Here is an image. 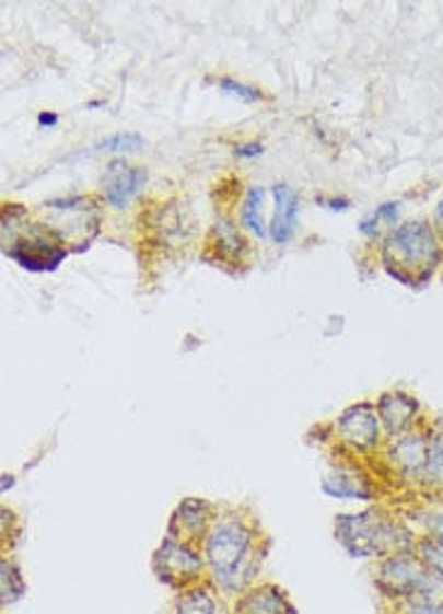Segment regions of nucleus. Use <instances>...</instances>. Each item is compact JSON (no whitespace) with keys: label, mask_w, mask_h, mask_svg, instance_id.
<instances>
[{"label":"nucleus","mask_w":443,"mask_h":614,"mask_svg":"<svg viewBox=\"0 0 443 614\" xmlns=\"http://www.w3.org/2000/svg\"><path fill=\"white\" fill-rule=\"evenodd\" d=\"M207 571L213 588L229 605L231 600L257 583L265 552L259 549L257 534L241 515H219L201 542Z\"/></svg>","instance_id":"f257e3e1"},{"label":"nucleus","mask_w":443,"mask_h":614,"mask_svg":"<svg viewBox=\"0 0 443 614\" xmlns=\"http://www.w3.org/2000/svg\"><path fill=\"white\" fill-rule=\"evenodd\" d=\"M335 537L354 558H385L390 554L415 552V537L395 520L378 510H363L357 515H337Z\"/></svg>","instance_id":"f03ea898"},{"label":"nucleus","mask_w":443,"mask_h":614,"mask_svg":"<svg viewBox=\"0 0 443 614\" xmlns=\"http://www.w3.org/2000/svg\"><path fill=\"white\" fill-rule=\"evenodd\" d=\"M373 583H376L385 605H397V602L443 605V578L431 574L415 552L378 558Z\"/></svg>","instance_id":"7ed1b4c3"},{"label":"nucleus","mask_w":443,"mask_h":614,"mask_svg":"<svg viewBox=\"0 0 443 614\" xmlns=\"http://www.w3.org/2000/svg\"><path fill=\"white\" fill-rule=\"evenodd\" d=\"M441 258L434 231L424 221H412L395 229L383 245V263L403 285L427 282Z\"/></svg>","instance_id":"20e7f679"},{"label":"nucleus","mask_w":443,"mask_h":614,"mask_svg":"<svg viewBox=\"0 0 443 614\" xmlns=\"http://www.w3.org/2000/svg\"><path fill=\"white\" fill-rule=\"evenodd\" d=\"M151 566L155 578L161 580L163 586L173 588L175 593H182V590L195 588L209 580L207 558L201 554V546L179 542L170 537V534L155 549Z\"/></svg>","instance_id":"39448f33"},{"label":"nucleus","mask_w":443,"mask_h":614,"mask_svg":"<svg viewBox=\"0 0 443 614\" xmlns=\"http://www.w3.org/2000/svg\"><path fill=\"white\" fill-rule=\"evenodd\" d=\"M49 233L63 243L88 245L97 233V211L90 199H61L44 205Z\"/></svg>","instance_id":"423d86ee"},{"label":"nucleus","mask_w":443,"mask_h":614,"mask_svg":"<svg viewBox=\"0 0 443 614\" xmlns=\"http://www.w3.org/2000/svg\"><path fill=\"white\" fill-rule=\"evenodd\" d=\"M335 430L339 442L361 454L376 452L385 432L376 404H371V401H361V404H354L339 413Z\"/></svg>","instance_id":"0eeeda50"},{"label":"nucleus","mask_w":443,"mask_h":614,"mask_svg":"<svg viewBox=\"0 0 443 614\" xmlns=\"http://www.w3.org/2000/svg\"><path fill=\"white\" fill-rule=\"evenodd\" d=\"M5 253L22 267L37 273L54 270V267L66 258V251L61 248V243L56 241L54 233L42 231L39 227H32L27 233H22L20 239L10 243Z\"/></svg>","instance_id":"6e6552de"},{"label":"nucleus","mask_w":443,"mask_h":614,"mask_svg":"<svg viewBox=\"0 0 443 614\" xmlns=\"http://www.w3.org/2000/svg\"><path fill=\"white\" fill-rule=\"evenodd\" d=\"M385 456H388L397 476L410 484H422L429 460V435L410 430L400 435V438H393L388 450H385Z\"/></svg>","instance_id":"1a4fd4ad"},{"label":"nucleus","mask_w":443,"mask_h":614,"mask_svg":"<svg viewBox=\"0 0 443 614\" xmlns=\"http://www.w3.org/2000/svg\"><path fill=\"white\" fill-rule=\"evenodd\" d=\"M215 515L213 506L203 498H185L173 512V520H170V537H175L179 542L201 546L207 532L211 530Z\"/></svg>","instance_id":"9d476101"},{"label":"nucleus","mask_w":443,"mask_h":614,"mask_svg":"<svg viewBox=\"0 0 443 614\" xmlns=\"http://www.w3.org/2000/svg\"><path fill=\"white\" fill-rule=\"evenodd\" d=\"M229 614H299V610L281 586L255 583L229 602Z\"/></svg>","instance_id":"9b49d317"},{"label":"nucleus","mask_w":443,"mask_h":614,"mask_svg":"<svg viewBox=\"0 0 443 614\" xmlns=\"http://www.w3.org/2000/svg\"><path fill=\"white\" fill-rule=\"evenodd\" d=\"M378 418L388 438H400V435L415 430L419 418V401L403 391H388L376 401Z\"/></svg>","instance_id":"f8f14e48"},{"label":"nucleus","mask_w":443,"mask_h":614,"mask_svg":"<svg viewBox=\"0 0 443 614\" xmlns=\"http://www.w3.org/2000/svg\"><path fill=\"white\" fill-rule=\"evenodd\" d=\"M148 175L143 167H133L121 161L107 165L105 177H102V187H105V199L117 209L127 207L131 199L141 193Z\"/></svg>","instance_id":"ddd939ff"},{"label":"nucleus","mask_w":443,"mask_h":614,"mask_svg":"<svg viewBox=\"0 0 443 614\" xmlns=\"http://www.w3.org/2000/svg\"><path fill=\"white\" fill-rule=\"evenodd\" d=\"M223 610H229V605H225V600L213 588L211 580H207V583L177 593L170 602L167 614H221Z\"/></svg>","instance_id":"4468645a"},{"label":"nucleus","mask_w":443,"mask_h":614,"mask_svg":"<svg viewBox=\"0 0 443 614\" xmlns=\"http://www.w3.org/2000/svg\"><path fill=\"white\" fill-rule=\"evenodd\" d=\"M275 199H277V205H275L277 209H275V217H271V236H275L277 243H287V241H291L293 231H295L299 199H295L291 189L283 185L275 187Z\"/></svg>","instance_id":"2eb2a0df"},{"label":"nucleus","mask_w":443,"mask_h":614,"mask_svg":"<svg viewBox=\"0 0 443 614\" xmlns=\"http://www.w3.org/2000/svg\"><path fill=\"white\" fill-rule=\"evenodd\" d=\"M323 490L329 498H345V500H369L373 496V490L369 486V482L359 474H349V472H339L335 476H327L323 482Z\"/></svg>","instance_id":"dca6fc26"},{"label":"nucleus","mask_w":443,"mask_h":614,"mask_svg":"<svg viewBox=\"0 0 443 614\" xmlns=\"http://www.w3.org/2000/svg\"><path fill=\"white\" fill-rule=\"evenodd\" d=\"M27 583H25V576H22L20 566L13 561V558H3V564H0V602H3V607L8 605H15L18 600H22L25 595Z\"/></svg>","instance_id":"f3484780"},{"label":"nucleus","mask_w":443,"mask_h":614,"mask_svg":"<svg viewBox=\"0 0 443 614\" xmlns=\"http://www.w3.org/2000/svg\"><path fill=\"white\" fill-rule=\"evenodd\" d=\"M243 223L255 233V236H267V221H265V189H249V195L243 205Z\"/></svg>","instance_id":"a211bd4d"},{"label":"nucleus","mask_w":443,"mask_h":614,"mask_svg":"<svg viewBox=\"0 0 443 614\" xmlns=\"http://www.w3.org/2000/svg\"><path fill=\"white\" fill-rule=\"evenodd\" d=\"M427 488H441L443 486V435L434 432L429 435V460L422 476V484Z\"/></svg>","instance_id":"6ab92c4d"},{"label":"nucleus","mask_w":443,"mask_h":614,"mask_svg":"<svg viewBox=\"0 0 443 614\" xmlns=\"http://www.w3.org/2000/svg\"><path fill=\"white\" fill-rule=\"evenodd\" d=\"M415 554L419 556L431 574H436L439 578H443V546L431 542V540H419L415 546Z\"/></svg>","instance_id":"aec40b11"},{"label":"nucleus","mask_w":443,"mask_h":614,"mask_svg":"<svg viewBox=\"0 0 443 614\" xmlns=\"http://www.w3.org/2000/svg\"><path fill=\"white\" fill-rule=\"evenodd\" d=\"M215 239H219L221 253L223 255H231V258H235V255H241L243 248H245L243 236L235 231V227H231L229 221H221L219 227H215Z\"/></svg>","instance_id":"412c9836"},{"label":"nucleus","mask_w":443,"mask_h":614,"mask_svg":"<svg viewBox=\"0 0 443 614\" xmlns=\"http://www.w3.org/2000/svg\"><path fill=\"white\" fill-rule=\"evenodd\" d=\"M139 134H115V137L105 139L97 147V151H136L141 147Z\"/></svg>","instance_id":"4be33fe9"},{"label":"nucleus","mask_w":443,"mask_h":614,"mask_svg":"<svg viewBox=\"0 0 443 614\" xmlns=\"http://www.w3.org/2000/svg\"><path fill=\"white\" fill-rule=\"evenodd\" d=\"M385 607L388 614H443V605H429V602H397Z\"/></svg>","instance_id":"5701e85b"},{"label":"nucleus","mask_w":443,"mask_h":614,"mask_svg":"<svg viewBox=\"0 0 443 614\" xmlns=\"http://www.w3.org/2000/svg\"><path fill=\"white\" fill-rule=\"evenodd\" d=\"M400 215V205H383L376 215H373L371 219H366L361 223V231L363 233H373V231H378V223L381 221H395V217Z\"/></svg>","instance_id":"b1692460"},{"label":"nucleus","mask_w":443,"mask_h":614,"mask_svg":"<svg viewBox=\"0 0 443 614\" xmlns=\"http://www.w3.org/2000/svg\"><path fill=\"white\" fill-rule=\"evenodd\" d=\"M219 85H221L223 93H231L235 97H243V100H257L259 97V91H255V88H247V85L235 83V81H231V78H223Z\"/></svg>","instance_id":"393cba45"},{"label":"nucleus","mask_w":443,"mask_h":614,"mask_svg":"<svg viewBox=\"0 0 443 614\" xmlns=\"http://www.w3.org/2000/svg\"><path fill=\"white\" fill-rule=\"evenodd\" d=\"M427 530L429 534L424 540H431L443 546V515H429L427 518Z\"/></svg>","instance_id":"a878e982"},{"label":"nucleus","mask_w":443,"mask_h":614,"mask_svg":"<svg viewBox=\"0 0 443 614\" xmlns=\"http://www.w3.org/2000/svg\"><path fill=\"white\" fill-rule=\"evenodd\" d=\"M436 227H439V231L443 233V199H441L439 207H436Z\"/></svg>","instance_id":"bb28decb"},{"label":"nucleus","mask_w":443,"mask_h":614,"mask_svg":"<svg viewBox=\"0 0 443 614\" xmlns=\"http://www.w3.org/2000/svg\"><path fill=\"white\" fill-rule=\"evenodd\" d=\"M259 151H263V147H245V149H241L237 153H241V155H255Z\"/></svg>","instance_id":"cd10ccee"},{"label":"nucleus","mask_w":443,"mask_h":614,"mask_svg":"<svg viewBox=\"0 0 443 614\" xmlns=\"http://www.w3.org/2000/svg\"><path fill=\"white\" fill-rule=\"evenodd\" d=\"M42 121H44V125H54V121H56V117H47V115H42Z\"/></svg>","instance_id":"c85d7f7f"}]
</instances>
